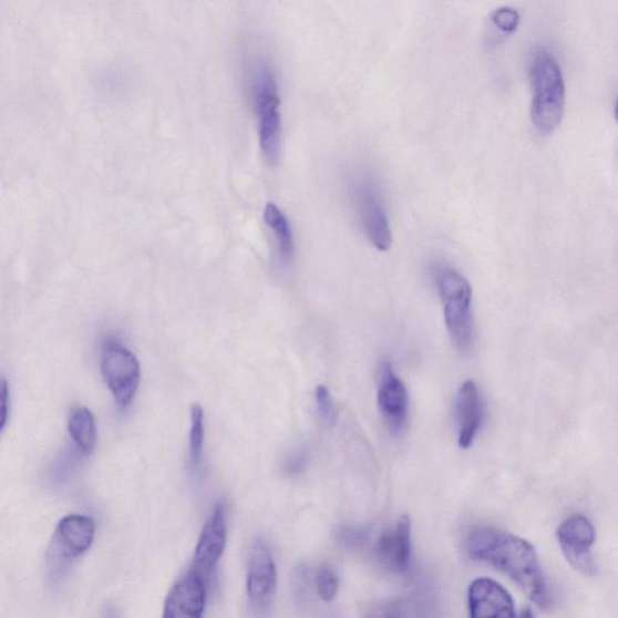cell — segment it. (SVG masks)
Here are the masks:
<instances>
[{"label": "cell", "instance_id": "1", "mask_svg": "<svg viewBox=\"0 0 618 618\" xmlns=\"http://www.w3.org/2000/svg\"><path fill=\"white\" fill-rule=\"evenodd\" d=\"M467 554L507 574L529 598L548 608L550 597L535 548L522 537L495 528H477L467 539Z\"/></svg>", "mask_w": 618, "mask_h": 618}, {"label": "cell", "instance_id": "2", "mask_svg": "<svg viewBox=\"0 0 618 618\" xmlns=\"http://www.w3.org/2000/svg\"><path fill=\"white\" fill-rule=\"evenodd\" d=\"M250 96L258 116L260 150L266 163L278 164L281 152V115L279 85L275 66L265 56L248 65Z\"/></svg>", "mask_w": 618, "mask_h": 618}, {"label": "cell", "instance_id": "3", "mask_svg": "<svg viewBox=\"0 0 618 618\" xmlns=\"http://www.w3.org/2000/svg\"><path fill=\"white\" fill-rule=\"evenodd\" d=\"M533 100L531 115L542 133L554 132L560 124L566 107V83L560 65L553 53L535 52L531 65Z\"/></svg>", "mask_w": 618, "mask_h": 618}, {"label": "cell", "instance_id": "4", "mask_svg": "<svg viewBox=\"0 0 618 618\" xmlns=\"http://www.w3.org/2000/svg\"><path fill=\"white\" fill-rule=\"evenodd\" d=\"M96 524L83 515H70L60 521L48 550L50 579L60 583L74 562L87 553L95 539Z\"/></svg>", "mask_w": 618, "mask_h": 618}, {"label": "cell", "instance_id": "5", "mask_svg": "<svg viewBox=\"0 0 618 618\" xmlns=\"http://www.w3.org/2000/svg\"><path fill=\"white\" fill-rule=\"evenodd\" d=\"M439 289L452 342L461 351H466L474 333L472 286L461 274L447 270L440 277Z\"/></svg>", "mask_w": 618, "mask_h": 618}, {"label": "cell", "instance_id": "6", "mask_svg": "<svg viewBox=\"0 0 618 618\" xmlns=\"http://www.w3.org/2000/svg\"><path fill=\"white\" fill-rule=\"evenodd\" d=\"M351 195L359 223L371 244L387 251L393 245V234L379 187L368 177L352 182Z\"/></svg>", "mask_w": 618, "mask_h": 618}, {"label": "cell", "instance_id": "7", "mask_svg": "<svg viewBox=\"0 0 618 618\" xmlns=\"http://www.w3.org/2000/svg\"><path fill=\"white\" fill-rule=\"evenodd\" d=\"M101 371L117 406L128 408L141 383V365L137 357L116 342H107L102 351Z\"/></svg>", "mask_w": 618, "mask_h": 618}, {"label": "cell", "instance_id": "8", "mask_svg": "<svg viewBox=\"0 0 618 618\" xmlns=\"http://www.w3.org/2000/svg\"><path fill=\"white\" fill-rule=\"evenodd\" d=\"M277 590V568L270 546L262 539L254 543L247 571V596L255 616L270 612Z\"/></svg>", "mask_w": 618, "mask_h": 618}, {"label": "cell", "instance_id": "9", "mask_svg": "<svg viewBox=\"0 0 618 618\" xmlns=\"http://www.w3.org/2000/svg\"><path fill=\"white\" fill-rule=\"evenodd\" d=\"M226 536V507L224 504H218L199 535L192 567V570L206 584L224 554Z\"/></svg>", "mask_w": 618, "mask_h": 618}, {"label": "cell", "instance_id": "10", "mask_svg": "<svg viewBox=\"0 0 618 618\" xmlns=\"http://www.w3.org/2000/svg\"><path fill=\"white\" fill-rule=\"evenodd\" d=\"M557 536L564 555L573 566L581 571L593 573L590 549L596 542L594 524L583 515H574L560 524Z\"/></svg>", "mask_w": 618, "mask_h": 618}, {"label": "cell", "instance_id": "11", "mask_svg": "<svg viewBox=\"0 0 618 618\" xmlns=\"http://www.w3.org/2000/svg\"><path fill=\"white\" fill-rule=\"evenodd\" d=\"M206 602L207 584L190 569L171 588L164 618H204Z\"/></svg>", "mask_w": 618, "mask_h": 618}, {"label": "cell", "instance_id": "12", "mask_svg": "<svg viewBox=\"0 0 618 618\" xmlns=\"http://www.w3.org/2000/svg\"><path fill=\"white\" fill-rule=\"evenodd\" d=\"M472 618H516L513 597L498 583L481 577L468 589Z\"/></svg>", "mask_w": 618, "mask_h": 618}, {"label": "cell", "instance_id": "13", "mask_svg": "<svg viewBox=\"0 0 618 618\" xmlns=\"http://www.w3.org/2000/svg\"><path fill=\"white\" fill-rule=\"evenodd\" d=\"M379 406L388 426L395 433L401 432L408 422L409 393L391 364H384L382 370Z\"/></svg>", "mask_w": 618, "mask_h": 618}, {"label": "cell", "instance_id": "14", "mask_svg": "<svg viewBox=\"0 0 618 618\" xmlns=\"http://www.w3.org/2000/svg\"><path fill=\"white\" fill-rule=\"evenodd\" d=\"M412 523L402 516L392 529L387 531L379 543V557L384 568L396 574L405 573L411 563Z\"/></svg>", "mask_w": 618, "mask_h": 618}, {"label": "cell", "instance_id": "15", "mask_svg": "<svg viewBox=\"0 0 618 618\" xmlns=\"http://www.w3.org/2000/svg\"><path fill=\"white\" fill-rule=\"evenodd\" d=\"M456 419H459V443L467 450L478 433L483 421V402L480 389L474 381L462 384L456 398Z\"/></svg>", "mask_w": 618, "mask_h": 618}, {"label": "cell", "instance_id": "16", "mask_svg": "<svg viewBox=\"0 0 618 618\" xmlns=\"http://www.w3.org/2000/svg\"><path fill=\"white\" fill-rule=\"evenodd\" d=\"M69 430L76 449L85 455L95 451L97 445V426L95 415L87 408H74L70 413Z\"/></svg>", "mask_w": 618, "mask_h": 618}, {"label": "cell", "instance_id": "17", "mask_svg": "<svg viewBox=\"0 0 618 618\" xmlns=\"http://www.w3.org/2000/svg\"><path fill=\"white\" fill-rule=\"evenodd\" d=\"M264 220L275 235L281 258L289 261L293 254V237L287 215L277 205L270 203L265 207Z\"/></svg>", "mask_w": 618, "mask_h": 618}, {"label": "cell", "instance_id": "18", "mask_svg": "<svg viewBox=\"0 0 618 618\" xmlns=\"http://www.w3.org/2000/svg\"><path fill=\"white\" fill-rule=\"evenodd\" d=\"M205 443V411L195 404L192 408V429L189 436V461L194 472L199 467Z\"/></svg>", "mask_w": 618, "mask_h": 618}, {"label": "cell", "instance_id": "19", "mask_svg": "<svg viewBox=\"0 0 618 618\" xmlns=\"http://www.w3.org/2000/svg\"><path fill=\"white\" fill-rule=\"evenodd\" d=\"M317 594L322 601H332L339 593V576L328 566H322L316 577Z\"/></svg>", "mask_w": 618, "mask_h": 618}, {"label": "cell", "instance_id": "20", "mask_svg": "<svg viewBox=\"0 0 618 618\" xmlns=\"http://www.w3.org/2000/svg\"><path fill=\"white\" fill-rule=\"evenodd\" d=\"M492 21L499 30L512 33L517 29L519 13L514 8L503 7L492 13Z\"/></svg>", "mask_w": 618, "mask_h": 618}, {"label": "cell", "instance_id": "21", "mask_svg": "<svg viewBox=\"0 0 618 618\" xmlns=\"http://www.w3.org/2000/svg\"><path fill=\"white\" fill-rule=\"evenodd\" d=\"M316 404L321 421L332 423L334 420L333 401L328 387L318 385L316 389Z\"/></svg>", "mask_w": 618, "mask_h": 618}, {"label": "cell", "instance_id": "22", "mask_svg": "<svg viewBox=\"0 0 618 618\" xmlns=\"http://www.w3.org/2000/svg\"><path fill=\"white\" fill-rule=\"evenodd\" d=\"M367 618H405V611L399 601H383L373 607Z\"/></svg>", "mask_w": 618, "mask_h": 618}, {"label": "cell", "instance_id": "23", "mask_svg": "<svg viewBox=\"0 0 618 618\" xmlns=\"http://www.w3.org/2000/svg\"><path fill=\"white\" fill-rule=\"evenodd\" d=\"M367 539V533L357 528H343L339 534V542L349 548H358L364 545Z\"/></svg>", "mask_w": 618, "mask_h": 618}, {"label": "cell", "instance_id": "24", "mask_svg": "<svg viewBox=\"0 0 618 618\" xmlns=\"http://www.w3.org/2000/svg\"><path fill=\"white\" fill-rule=\"evenodd\" d=\"M9 384L7 380H0V432L7 424L9 415Z\"/></svg>", "mask_w": 618, "mask_h": 618}, {"label": "cell", "instance_id": "25", "mask_svg": "<svg viewBox=\"0 0 618 618\" xmlns=\"http://www.w3.org/2000/svg\"><path fill=\"white\" fill-rule=\"evenodd\" d=\"M101 618H121V616H120L116 608H114L112 606H107L103 610Z\"/></svg>", "mask_w": 618, "mask_h": 618}, {"label": "cell", "instance_id": "26", "mask_svg": "<svg viewBox=\"0 0 618 618\" xmlns=\"http://www.w3.org/2000/svg\"><path fill=\"white\" fill-rule=\"evenodd\" d=\"M521 618H534V615L531 610H526L522 614Z\"/></svg>", "mask_w": 618, "mask_h": 618}]
</instances>
